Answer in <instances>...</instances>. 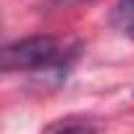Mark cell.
Returning a JSON list of instances; mask_svg holds the SVG:
<instances>
[{"mask_svg": "<svg viewBox=\"0 0 134 134\" xmlns=\"http://www.w3.org/2000/svg\"><path fill=\"white\" fill-rule=\"evenodd\" d=\"M71 53L55 37H26L5 47L3 69L5 71H60L69 69Z\"/></svg>", "mask_w": 134, "mask_h": 134, "instance_id": "cell-1", "label": "cell"}, {"mask_svg": "<svg viewBox=\"0 0 134 134\" xmlns=\"http://www.w3.org/2000/svg\"><path fill=\"white\" fill-rule=\"evenodd\" d=\"M110 24L118 32L134 37V0H118L110 11Z\"/></svg>", "mask_w": 134, "mask_h": 134, "instance_id": "cell-2", "label": "cell"}, {"mask_svg": "<svg viewBox=\"0 0 134 134\" xmlns=\"http://www.w3.org/2000/svg\"><path fill=\"white\" fill-rule=\"evenodd\" d=\"M50 129H60V131H71V129H92V124H90V121H84V118H79V121H58V124H53Z\"/></svg>", "mask_w": 134, "mask_h": 134, "instance_id": "cell-3", "label": "cell"}]
</instances>
